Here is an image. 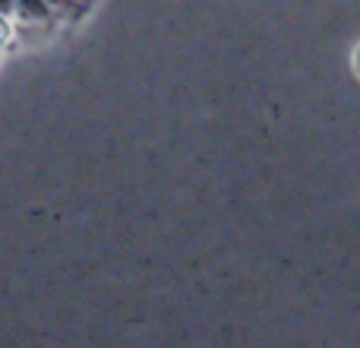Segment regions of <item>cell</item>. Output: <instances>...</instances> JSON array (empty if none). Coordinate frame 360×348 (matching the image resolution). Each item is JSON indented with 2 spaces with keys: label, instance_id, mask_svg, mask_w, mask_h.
<instances>
[{
  "label": "cell",
  "instance_id": "obj_1",
  "mask_svg": "<svg viewBox=\"0 0 360 348\" xmlns=\"http://www.w3.org/2000/svg\"><path fill=\"white\" fill-rule=\"evenodd\" d=\"M19 6V0H0V16H13Z\"/></svg>",
  "mask_w": 360,
  "mask_h": 348
}]
</instances>
